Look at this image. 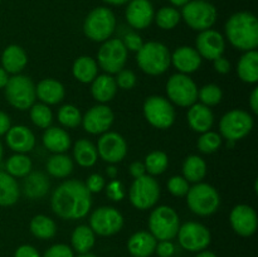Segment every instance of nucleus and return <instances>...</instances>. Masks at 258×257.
<instances>
[{
    "mask_svg": "<svg viewBox=\"0 0 258 257\" xmlns=\"http://www.w3.org/2000/svg\"><path fill=\"white\" fill-rule=\"evenodd\" d=\"M50 204L53 212L60 218L80 219L90 212L92 194L82 181L67 180L53 191Z\"/></svg>",
    "mask_w": 258,
    "mask_h": 257,
    "instance_id": "obj_1",
    "label": "nucleus"
},
{
    "mask_svg": "<svg viewBox=\"0 0 258 257\" xmlns=\"http://www.w3.org/2000/svg\"><path fill=\"white\" fill-rule=\"evenodd\" d=\"M144 116L150 125L158 128H169L175 120V110L166 98L150 96L144 102Z\"/></svg>",
    "mask_w": 258,
    "mask_h": 257,
    "instance_id": "obj_12",
    "label": "nucleus"
},
{
    "mask_svg": "<svg viewBox=\"0 0 258 257\" xmlns=\"http://www.w3.org/2000/svg\"><path fill=\"white\" fill-rule=\"evenodd\" d=\"M198 97L203 105L211 107V106H216L221 102L222 97H223V92H222L219 86L209 83V85L203 86L198 91Z\"/></svg>",
    "mask_w": 258,
    "mask_h": 257,
    "instance_id": "obj_43",
    "label": "nucleus"
},
{
    "mask_svg": "<svg viewBox=\"0 0 258 257\" xmlns=\"http://www.w3.org/2000/svg\"><path fill=\"white\" fill-rule=\"evenodd\" d=\"M86 186L90 190V193H100L101 190H103L106 186V180L101 174H91L87 178V181H86Z\"/></svg>",
    "mask_w": 258,
    "mask_h": 257,
    "instance_id": "obj_48",
    "label": "nucleus"
},
{
    "mask_svg": "<svg viewBox=\"0 0 258 257\" xmlns=\"http://www.w3.org/2000/svg\"><path fill=\"white\" fill-rule=\"evenodd\" d=\"M49 180L47 176L40 171H33L25 175L23 183L24 194L30 199H38L44 197L49 190Z\"/></svg>",
    "mask_w": 258,
    "mask_h": 257,
    "instance_id": "obj_29",
    "label": "nucleus"
},
{
    "mask_svg": "<svg viewBox=\"0 0 258 257\" xmlns=\"http://www.w3.org/2000/svg\"><path fill=\"white\" fill-rule=\"evenodd\" d=\"M249 106L254 113H258V88H254L249 97Z\"/></svg>",
    "mask_w": 258,
    "mask_h": 257,
    "instance_id": "obj_56",
    "label": "nucleus"
},
{
    "mask_svg": "<svg viewBox=\"0 0 258 257\" xmlns=\"http://www.w3.org/2000/svg\"><path fill=\"white\" fill-rule=\"evenodd\" d=\"M166 93L170 101L181 107H190L198 100V87L196 82L183 73H176L169 78Z\"/></svg>",
    "mask_w": 258,
    "mask_h": 257,
    "instance_id": "obj_11",
    "label": "nucleus"
},
{
    "mask_svg": "<svg viewBox=\"0 0 258 257\" xmlns=\"http://www.w3.org/2000/svg\"><path fill=\"white\" fill-rule=\"evenodd\" d=\"M7 144L15 153L24 154L34 148L35 136L27 126H13L7 133Z\"/></svg>",
    "mask_w": 258,
    "mask_h": 257,
    "instance_id": "obj_21",
    "label": "nucleus"
},
{
    "mask_svg": "<svg viewBox=\"0 0 258 257\" xmlns=\"http://www.w3.org/2000/svg\"><path fill=\"white\" fill-rule=\"evenodd\" d=\"M106 173H107V176L111 179H115L116 175H117V169L113 168V166H108L107 170H106Z\"/></svg>",
    "mask_w": 258,
    "mask_h": 257,
    "instance_id": "obj_58",
    "label": "nucleus"
},
{
    "mask_svg": "<svg viewBox=\"0 0 258 257\" xmlns=\"http://www.w3.org/2000/svg\"><path fill=\"white\" fill-rule=\"evenodd\" d=\"M106 194L111 201H121L125 197V191H123L122 183L118 180H112L106 188Z\"/></svg>",
    "mask_w": 258,
    "mask_h": 257,
    "instance_id": "obj_50",
    "label": "nucleus"
},
{
    "mask_svg": "<svg viewBox=\"0 0 258 257\" xmlns=\"http://www.w3.org/2000/svg\"><path fill=\"white\" fill-rule=\"evenodd\" d=\"M154 19L159 28L164 30H170L179 24L181 15L175 7H163L158 10V13H155Z\"/></svg>",
    "mask_w": 258,
    "mask_h": 257,
    "instance_id": "obj_39",
    "label": "nucleus"
},
{
    "mask_svg": "<svg viewBox=\"0 0 258 257\" xmlns=\"http://www.w3.org/2000/svg\"><path fill=\"white\" fill-rule=\"evenodd\" d=\"M19 199V185L15 178L7 173L0 171V206L9 207L17 203Z\"/></svg>",
    "mask_w": 258,
    "mask_h": 257,
    "instance_id": "obj_32",
    "label": "nucleus"
},
{
    "mask_svg": "<svg viewBox=\"0 0 258 257\" xmlns=\"http://www.w3.org/2000/svg\"><path fill=\"white\" fill-rule=\"evenodd\" d=\"M238 77L246 83H256L258 81V52L256 49L244 53L237 65Z\"/></svg>",
    "mask_w": 258,
    "mask_h": 257,
    "instance_id": "obj_30",
    "label": "nucleus"
},
{
    "mask_svg": "<svg viewBox=\"0 0 258 257\" xmlns=\"http://www.w3.org/2000/svg\"><path fill=\"white\" fill-rule=\"evenodd\" d=\"M213 65H214V70L217 71L218 73L221 75H226L231 71V63H229L228 59H226L224 57H219L217 59L213 60Z\"/></svg>",
    "mask_w": 258,
    "mask_h": 257,
    "instance_id": "obj_53",
    "label": "nucleus"
},
{
    "mask_svg": "<svg viewBox=\"0 0 258 257\" xmlns=\"http://www.w3.org/2000/svg\"><path fill=\"white\" fill-rule=\"evenodd\" d=\"M231 226L237 234L249 237L256 232L258 219L257 213L252 207L247 204H238L231 212Z\"/></svg>",
    "mask_w": 258,
    "mask_h": 257,
    "instance_id": "obj_19",
    "label": "nucleus"
},
{
    "mask_svg": "<svg viewBox=\"0 0 258 257\" xmlns=\"http://www.w3.org/2000/svg\"><path fill=\"white\" fill-rule=\"evenodd\" d=\"M116 28V17L110 8L97 7L91 10L83 23L86 37L93 42H105Z\"/></svg>",
    "mask_w": 258,
    "mask_h": 257,
    "instance_id": "obj_4",
    "label": "nucleus"
},
{
    "mask_svg": "<svg viewBox=\"0 0 258 257\" xmlns=\"http://www.w3.org/2000/svg\"><path fill=\"white\" fill-rule=\"evenodd\" d=\"M43 144L52 153L63 154L70 149L71 138L63 128L48 127L43 134Z\"/></svg>",
    "mask_w": 258,
    "mask_h": 257,
    "instance_id": "obj_27",
    "label": "nucleus"
},
{
    "mask_svg": "<svg viewBox=\"0 0 258 257\" xmlns=\"http://www.w3.org/2000/svg\"><path fill=\"white\" fill-rule=\"evenodd\" d=\"M226 35L229 43L239 50H253L258 45V20L249 12L234 13L226 23Z\"/></svg>",
    "mask_w": 258,
    "mask_h": 257,
    "instance_id": "obj_2",
    "label": "nucleus"
},
{
    "mask_svg": "<svg viewBox=\"0 0 258 257\" xmlns=\"http://www.w3.org/2000/svg\"><path fill=\"white\" fill-rule=\"evenodd\" d=\"M97 153L107 163H120L127 153V144L120 134L105 133L98 140Z\"/></svg>",
    "mask_w": 258,
    "mask_h": 257,
    "instance_id": "obj_16",
    "label": "nucleus"
},
{
    "mask_svg": "<svg viewBox=\"0 0 258 257\" xmlns=\"http://www.w3.org/2000/svg\"><path fill=\"white\" fill-rule=\"evenodd\" d=\"M5 97L13 107L20 111L28 110L35 102V85L29 77L23 75H15L9 77L5 86Z\"/></svg>",
    "mask_w": 258,
    "mask_h": 257,
    "instance_id": "obj_6",
    "label": "nucleus"
},
{
    "mask_svg": "<svg viewBox=\"0 0 258 257\" xmlns=\"http://www.w3.org/2000/svg\"><path fill=\"white\" fill-rule=\"evenodd\" d=\"M178 239L184 249L190 252L204 251L211 243V232L198 222H186L179 227Z\"/></svg>",
    "mask_w": 258,
    "mask_h": 257,
    "instance_id": "obj_14",
    "label": "nucleus"
},
{
    "mask_svg": "<svg viewBox=\"0 0 258 257\" xmlns=\"http://www.w3.org/2000/svg\"><path fill=\"white\" fill-rule=\"evenodd\" d=\"M253 128V118L247 111L231 110L224 113L219 122L222 136L227 140L237 141L248 135Z\"/></svg>",
    "mask_w": 258,
    "mask_h": 257,
    "instance_id": "obj_9",
    "label": "nucleus"
},
{
    "mask_svg": "<svg viewBox=\"0 0 258 257\" xmlns=\"http://www.w3.org/2000/svg\"><path fill=\"white\" fill-rule=\"evenodd\" d=\"M43 257H75L72 248L67 244L58 243L50 246L47 251L44 252Z\"/></svg>",
    "mask_w": 258,
    "mask_h": 257,
    "instance_id": "obj_47",
    "label": "nucleus"
},
{
    "mask_svg": "<svg viewBox=\"0 0 258 257\" xmlns=\"http://www.w3.org/2000/svg\"><path fill=\"white\" fill-rule=\"evenodd\" d=\"M130 174L135 179L145 175L146 169H145V165H144V163H141V161H134V163L130 165Z\"/></svg>",
    "mask_w": 258,
    "mask_h": 257,
    "instance_id": "obj_54",
    "label": "nucleus"
},
{
    "mask_svg": "<svg viewBox=\"0 0 258 257\" xmlns=\"http://www.w3.org/2000/svg\"><path fill=\"white\" fill-rule=\"evenodd\" d=\"M189 126L197 133H207L212 128L214 122V116L211 108L203 103H194L188 111Z\"/></svg>",
    "mask_w": 258,
    "mask_h": 257,
    "instance_id": "obj_24",
    "label": "nucleus"
},
{
    "mask_svg": "<svg viewBox=\"0 0 258 257\" xmlns=\"http://www.w3.org/2000/svg\"><path fill=\"white\" fill-rule=\"evenodd\" d=\"M169 2H170L174 7H184V5H185L186 3L190 2V0H169Z\"/></svg>",
    "mask_w": 258,
    "mask_h": 257,
    "instance_id": "obj_60",
    "label": "nucleus"
},
{
    "mask_svg": "<svg viewBox=\"0 0 258 257\" xmlns=\"http://www.w3.org/2000/svg\"><path fill=\"white\" fill-rule=\"evenodd\" d=\"M98 65L107 73H118L127 60V49L118 38L105 40L97 54Z\"/></svg>",
    "mask_w": 258,
    "mask_h": 257,
    "instance_id": "obj_13",
    "label": "nucleus"
},
{
    "mask_svg": "<svg viewBox=\"0 0 258 257\" xmlns=\"http://www.w3.org/2000/svg\"><path fill=\"white\" fill-rule=\"evenodd\" d=\"M168 155H166L164 151H153V153L149 154L145 158V165L146 171L151 175H159V174H163L164 171L168 168Z\"/></svg>",
    "mask_w": 258,
    "mask_h": 257,
    "instance_id": "obj_40",
    "label": "nucleus"
},
{
    "mask_svg": "<svg viewBox=\"0 0 258 257\" xmlns=\"http://www.w3.org/2000/svg\"><path fill=\"white\" fill-rule=\"evenodd\" d=\"M95 232L91 229V227L78 226L77 228L73 231L72 237H71V242H72L73 249L78 252L80 254L88 253L93 246H95Z\"/></svg>",
    "mask_w": 258,
    "mask_h": 257,
    "instance_id": "obj_34",
    "label": "nucleus"
},
{
    "mask_svg": "<svg viewBox=\"0 0 258 257\" xmlns=\"http://www.w3.org/2000/svg\"><path fill=\"white\" fill-rule=\"evenodd\" d=\"M116 92H117V85H116V81L112 76L102 75L92 81L91 93H92L93 98L98 102H108L115 97Z\"/></svg>",
    "mask_w": 258,
    "mask_h": 257,
    "instance_id": "obj_28",
    "label": "nucleus"
},
{
    "mask_svg": "<svg viewBox=\"0 0 258 257\" xmlns=\"http://www.w3.org/2000/svg\"><path fill=\"white\" fill-rule=\"evenodd\" d=\"M123 226V217L113 207H100L90 218V227L100 236H112L121 231Z\"/></svg>",
    "mask_w": 258,
    "mask_h": 257,
    "instance_id": "obj_15",
    "label": "nucleus"
},
{
    "mask_svg": "<svg viewBox=\"0 0 258 257\" xmlns=\"http://www.w3.org/2000/svg\"><path fill=\"white\" fill-rule=\"evenodd\" d=\"M180 227L179 216L171 207L160 206L154 209L149 218L150 233L159 241H171Z\"/></svg>",
    "mask_w": 258,
    "mask_h": 257,
    "instance_id": "obj_7",
    "label": "nucleus"
},
{
    "mask_svg": "<svg viewBox=\"0 0 258 257\" xmlns=\"http://www.w3.org/2000/svg\"><path fill=\"white\" fill-rule=\"evenodd\" d=\"M131 204L140 211L151 208L156 204L160 197V186L151 175H143L134 180L130 188Z\"/></svg>",
    "mask_w": 258,
    "mask_h": 257,
    "instance_id": "obj_10",
    "label": "nucleus"
},
{
    "mask_svg": "<svg viewBox=\"0 0 258 257\" xmlns=\"http://www.w3.org/2000/svg\"><path fill=\"white\" fill-rule=\"evenodd\" d=\"M186 202L193 213L198 216H211L218 209L221 198L214 186L207 183H198L189 188Z\"/></svg>",
    "mask_w": 258,
    "mask_h": 257,
    "instance_id": "obj_8",
    "label": "nucleus"
},
{
    "mask_svg": "<svg viewBox=\"0 0 258 257\" xmlns=\"http://www.w3.org/2000/svg\"><path fill=\"white\" fill-rule=\"evenodd\" d=\"M121 40H122V43H123V45H125L126 49L133 50V52H139V49H140L144 44V42H143V39H141L140 35L135 32H130V33H127V34H125L123 39H121Z\"/></svg>",
    "mask_w": 258,
    "mask_h": 257,
    "instance_id": "obj_49",
    "label": "nucleus"
},
{
    "mask_svg": "<svg viewBox=\"0 0 258 257\" xmlns=\"http://www.w3.org/2000/svg\"><path fill=\"white\" fill-rule=\"evenodd\" d=\"M73 156L78 165L83 166V168H90V166L95 165L97 161V148L87 139H81L75 144Z\"/></svg>",
    "mask_w": 258,
    "mask_h": 257,
    "instance_id": "obj_31",
    "label": "nucleus"
},
{
    "mask_svg": "<svg viewBox=\"0 0 258 257\" xmlns=\"http://www.w3.org/2000/svg\"><path fill=\"white\" fill-rule=\"evenodd\" d=\"M181 8V19L199 32L211 29L218 17L216 7L207 0H190Z\"/></svg>",
    "mask_w": 258,
    "mask_h": 257,
    "instance_id": "obj_5",
    "label": "nucleus"
},
{
    "mask_svg": "<svg viewBox=\"0 0 258 257\" xmlns=\"http://www.w3.org/2000/svg\"><path fill=\"white\" fill-rule=\"evenodd\" d=\"M155 252L159 257H171L175 252V246L171 241H160L156 243Z\"/></svg>",
    "mask_w": 258,
    "mask_h": 257,
    "instance_id": "obj_51",
    "label": "nucleus"
},
{
    "mask_svg": "<svg viewBox=\"0 0 258 257\" xmlns=\"http://www.w3.org/2000/svg\"><path fill=\"white\" fill-rule=\"evenodd\" d=\"M35 95L44 105H57L64 98V86L53 78H45L37 85Z\"/></svg>",
    "mask_w": 258,
    "mask_h": 257,
    "instance_id": "obj_25",
    "label": "nucleus"
},
{
    "mask_svg": "<svg viewBox=\"0 0 258 257\" xmlns=\"http://www.w3.org/2000/svg\"><path fill=\"white\" fill-rule=\"evenodd\" d=\"M115 81L116 85L120 88H122V90H131L136 85V76L133 71L121 70L117 73V78Z\"/></svg>",
    "mask_w": 258,
    "mask_h": 257,
    "instance_id": "obj_46",
    "label": "nucleus"
},
{
    "mask_svg": "<svg viewBox=\"0 0 258 257\" xmlns=\"http://www.w3.org/2000/svg\"><path fill=\"white\" fill-rule=\"evenodd\" d=\"M28 63L27 53L24 52L20 45L10 44L4 49L2 54V65L3 68L8 73L18 75L25 68Z\"/></svg>",
    "mask_w": 258,
    "mask_h": 257,
    "instance_id": "obj_26",
    "label": "nucleus"
},
{
    "mask_svg": "<svg viewBox=\"0 0 258 257\" xmlns=\"http://www.w3.org/2000/svg\"><path fill=\"white\" fill-rule=\"evenodd\" d=\"M58 121L66 127L73 128L82 122V115L76 106L64 105L58 111Z\"/></svg>",
    "mask_w": 258,
    "mask_h": 257,
    "instance_id": "obj_42",
    "label": "nucleus"
},
{
    "mask_svg": "<svg viewBox=\"0 0 258 257\" xmlns=\"http://www.w3.org/2000/svg\"><path fill=\"white\" fill-rule=\"evenodd\" d=\"M126 20L135 29H145L153 23L155 10L150 0H130L125 12Z\"/></svg>",
    "mask_w": 258,
    "mask_h": 257,
    "instance_id": "obj_20",
    "label": "nucleus"
},
{
    "mask_svg": "<svg viewBox=\"0 0 258 257\" xmlns=\"http://www.w3.org/2000/svg\"><path fill=\"white\" fill-rule=\"evenodd\" d=\"M97 63L93 58L82 55L73 63L72 73L77 81L82 83H90L97 77Z\"/></svg>",
    "mask_w": 258,
    "mask_h": 257,
    "instance_id": "obj_33",
    "label": "nucleus"
},
{
    "mask_svg": "<svg viewBox=\"0 0 258 257\" xmlns=\"http://www.w3.org/2000/svg\"><path fill=\"white\" fill-rule=\"evenodd\" d=\"M189 181L184 176L174 175L169 179L168 189L173 196L175 197H184L186 196L189 190Z\"/></svg>",
    "mask_w": 258,
    "mask_h": 257,
    "instance_id": "obj_45",
    "label": "nucleus"
},
{
    "mask_svg": "<svg viewBox=\"0 0 258 257\" xmlns=\"http://www.w3.org/2000/svg\"><path fill=\"white\" fill-rule=\"evenodd\" d=\"M136 60L144 72L150 76H159L168 71L171 63V54L163 43L148 42L139 49Z\"/></svg>",
    "mask_w": 258,
    "mask_h": 257,
    "instance_id": "obj_3",
    "label": "nucleus"
},
{
    "mask_svg": "<svg viewBox=\"0 0 258 257\" xmlns=\"http://www.w3.org/2000/svg\"><path fill=\"white\" fill-rule=\"evenodd\" d=\"M14 257H40V254L30 244H23V246L18 247L14 253Z\"/></svg>",
    "mask_w": 258,
    "mask_h": 257,
    "instance_id": "obj_52",
    "label": "nucleus"
},
{
    "mask_svg": "<svg viewBox=\"0 0 258 257\" xmlns=\"http://www.w3.org/2000/svg\"><path fill=\"white\" fill-rule=\"evenodd\" d=\"M184 178L191 183H199L207 174V164L201 156L190 155L183 163Z\"/></svg>",
    "mask_w": 258,
    "mask_h": 257,
    "instance_id": "obj_35",
    "label": "nucleus"
},
{
    "mask_svg": "<svg viewBox=\"0 0 258 257\" xmlns=\"http://www.w3.org/2000/svg\"><path fill=\"white\" fill-rule=\"evenodd\" d=\"M32 170V160L24 154H15L7 161V173L13 178H23Z\"/></svg>",
    "mask_w": 258,
    "mask_h": 257,
    "instance_id": "obj_38",
    "label": "nucleus"
},
{
    "mask_svg": "<svg viewBox=\"0 0 258 257\" xmlns=\"http://www.w3.org/2000/svg\"><path fill=\"white\" fill-rule=\"evenodd\" d=\"M113 122V112L108 106L97 105L91 107L82 117V125L92 135L107 133Z\"/></svg>",
    "mask_w": 258,
    "mask_h": 257,
    "instance_id": "obj_17",
    "label": "nucleus"
},
{
    "mask_svg": "<svg viewBox=\"0 0 258 257\" xmlns=\"http://www.w3.org/2000/svg\"><path fill=\"white\" fill-rule=\"evenodd\" d=\"M171 63L180 73L189 75V73L196 72L201 67L202 57L197 52L196 48L179 47L171 54Z\"/></svg>",
    "mask_w": 258,
    "mask_h": 257,
    "instance_id": "obj_22",
    "label": "nucleus"
},
{
    "mask_svg": "<svg viewBox=\"0 0 258 257\" xmlns=\"http://www.w3.org/2000/svg\"><path fill=\"white\" fill-rule=\"evenodd\" d=\"M196 49L202 58L214 60L222 57L226 48L223 35L213 29H207L199 33L196 40Z\"/></svg>",
    "mask_w": 258,
    "mask_h": 257,
    "instance_id": "obj_18",
    "label": "nucleus"
},
{
    "mask_svg": "<svg viewBox=\"0 0 258 257\" xmlns=\"http://www.w3.org/2000/svg\"><path fill=\"white\" fill-rule=\"evenodd\" d=\"M207 2H209V0H207Z\"/></svg>",
    "mask_w": 258,
    "mask_h": 257,
    "instance_id": "obj_64",
    "label": "nucleus"
},
{
    "mask_svg": "<svg viewBox=\"0 0 258 257\" xmlns=\"http://www.w3.org/2000/svg\"><path fill=\"white\" fill-rule=\"evenodd\" d=\"M102 2L107 3L110 5H123V4H127L130 0H102Z\"/></svg>",
    "mask_w": 258,
    "mask_h": 257,
    "instance_id": "obj_59",
    "label": "nucleus"
},
{
    "mask_svg": "<svg viewBox=\"0 0 258 257\" xmlns=\"http://www.w3.org/2000/svg\"><path fill=\"white\" fill-rule=\"evenodd\" d=\"M78 257H97V256H95V254H92V253H90V252H88V253L80 254V256H78Z\"/></svg>",
    "mask_w": 258,
    "mask_h": 257,
    "instance_id": "obj_62",
    "label": "nucleus"
},
{
    "mask_svg": "<svg viewBox=\"0 0 258 257\" xmlns=\"http://www.w3.org/2000/svg\"><path fill=\"white\" fill-rule=\"evenodd\" d=\"M30 232L33 236L40 239H49L57 232V224L52 218L43 214H38L30 221Z\"/></svg>",
    "mask_w": 258,
    "mask_h": 257,
    "instance_id": "obj_36",
    "label": "nucleus"
},
{
    "mask_svg": "<svg viewBox=\"0 0 258 257\" xmlns=\"http://www.w3.org/2000/svg\"><path fill=\"white\" fill-rule=\"evenodd\" d=\"M30 118L33 123L40 128L50 127V123L53 121V113L48 105L44 103H34L30 107Z\"/></svg>",
    "mask_w": 258,
    "mask_h": 257,
    "instance_id": "obj_41",
    "label": "nucleus"
},
{
    "mask_svg": "<svg viewBox=\"0 0 258 257\" xmlns=\"http://www.w3.org/2000/svg\"><path fill=\"white\" fill-rule=\"evenodd\" d=\"M196 257H217V256L211 251H201L198 252V254H197Z\"/></svg>",
    "mask_w": 258,
    "mask_h": 257,
    "instance_id": "obj_61",
    "label": "nucleus"
},
{
    "mask_svg": "<svg viewBox=\"0 0 258 257\" xmlns=\"http://www.w3.org/2000/svg\"><path fill=\"white\" fill-rule=\"evenodd\" d=\"M2 159H3V145L2 143H0V161H2Z\"/></svg>",
    "mask_w": 258,
    "mask_h": 257,
    "instance_id": "obj_63",
    "label": "nucleus"
},
{
    "mask_svg": "<svg viewBox=\"0 0 258 257\" xmlns=\"http://www.w3.org/2000/svg\"><path fill=\"white\" fill-rule=\"evenodd\" d=\"M8 81H9V76L8 72L3 67H0V88H4L7 86Z\"/></svg>",
    "mask_w": 258,
    "mask_h": 257,
    "instance_id": "obj_57",
    "label": "nucleus"
},
{
    "mask_svg": "<svg viewBox=\"0 0 258 257\" xmlns=\"http://www.w3.org/2000/svg\"><path fill=\"white\" fill-rule=\"evenodd\" d=\"M198 149L204 154H212L218 150L222 145V138L214 131H207L202 134L201 138L198 139Z\"/></svg>",
    "mask_w": 258,
    "mask_h": 257,
    "instance_id": "obj_44",
    "label": "nucleus"
},
{
    "mask_svg": "<svg viewBox=\"0 0 258 257\" xmlns=\"http://www.w3.org/2000/svg\"><path fill=\"white\" fill-rule=\"evenodd\" d=\"M10 127H12V123H10L9 116L0 111V136L5 135Z\"/></svg>",
    "mask_w": 258,
    "mask_h": 257,
    "instance_id": "obj_55",
    "label": "nucleus"
},
{
    "mask_svg": "<svg viewBox=\"0 0 258 257\" xmlns=\"http://www.w3.org/2000/svg\"><path fill=\"white\" fill-rule=\"evenodd\" d=\"M73 170L72 159L64 154H54L47 161V171L54 178H66Z\"/></svg>",
    "mask_w": 258,
    "mask_h": 257,
    "instance_id": "obj_37",
    "label": "nucleus"
},
{
    "mask_svg": "<svg viewBox=\"0 0 258 257\" xmlns=\"http://www.w3.org/2000/svg\"><path fill=\"white\" fill-rule=\"evenodd\" d=\"M158 239L146 231L134 233L127 241V249L134 257H149L155 252Z\"/></svg>",
    "mask_w": 258,
    "mask_h": 257,
    "instance_id": "obj_23",
    "label": "nucleus"
}]
</instances>
